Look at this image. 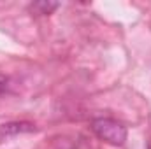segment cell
Returning <instances> with one entry per match:
<instances>
[{"label":"cell","instance_id":"5b68a950","mask_svg":"<svg viewBox=\"0 0 151 149\" xmlns=\"http://www.w3.org/2000/svg\"><path fill=\"white\" fill-rule=\"evenodd\" d=\"M150 149H151V142H150Z\"/></svg>","mask_w":151,"mask_h":149},{"label":"cell","instance_id":"6da1fadb","mask_svg":"<svg viewBox=\"0 0 151 149\" xmlns=\"http://www.w3.org/2000/svg\"><path fill=\"white\" fill-rule=\"evenodd\" d=\"M91 130L93 133L111 144V146H123L127 140V126L113 117H97L91 121Z\"/></svg>","mask_w":151,"mask_h":149},{"label":"cell","instance_id":"277c9868","mask_svg":"<svg viewBox=\"0 0 151 149\" xmlns=\"http://www.w3.org/2000/svg\"><path fill=\"white\" fill-rule=\"evenodd\" d=\"M7 88H9V79L5 75H0V95L4 91H7Z\"/></svg>","mask_w":151,"mask_h":149},{"label":"cell","instance_id":"3957f363","mask_svg":"<svg viewBox=\"0 0 151 149\" xmlns=\"http://www.w3.org/2000/svg\"><path fill=\"white\" fill-rule=\"evenodd\" d=\"M35 126L30 123H7L2 126V132L7 135H16V133H25V132H34Z\"/></svg>","mask_w":151,"mask_h":149},{"label":"cell","instance_id":"7a4b0ae2","mask_svg":"<svg viewBox=\"0 0 151 149\" xmlns=\"http://www.w3.org/2000/svg\"><path fill=\"white\" fill-rule=\"evenodd\" d=\"M60 7L58 2H34L30 4V12H34L35 16H47L53 14V11H56Z\"/></svg>","mask_w":151,"mask_h":149}]
</instances>
